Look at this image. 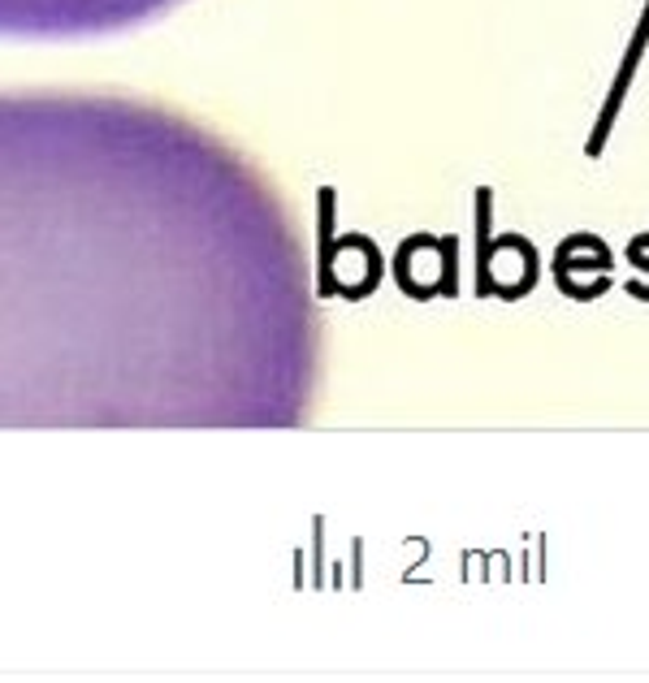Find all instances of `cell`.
<instances>
[{
  "instance_id": "cell-1",
  "label": "cell",
  "mask_w": 649,
  "mask_h": 683,
  "mask_svg": "<svg viewBox=\"0 0 649 683\" xmlns=\"http://www.w3.org/2000/svg\"><path fill=\"white\" fill-rule=\"evenodd\" d=\"M321 316L282 191L135 96L0 91V428H294Z\"/></svg>"
},
{
  "instance_id": "cell-2",
  "label": "cell",
  "mask_w": 649,
  "mask_h": 683,
  "mask_svg": "<svg viewBox=\"0 0 649 683\" xmlns=\"http://www.w3.org/2000/svg\"><path fill=\"white\" fill-rule=\"evenodd\" d=\"M182 0H0V40L70 44L147 26Z\"/></svg>"
}]
</instances>
